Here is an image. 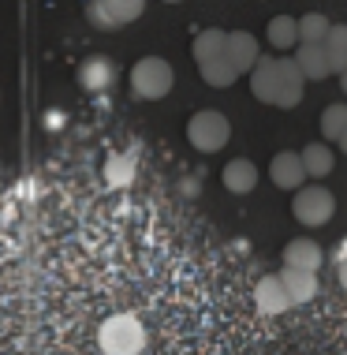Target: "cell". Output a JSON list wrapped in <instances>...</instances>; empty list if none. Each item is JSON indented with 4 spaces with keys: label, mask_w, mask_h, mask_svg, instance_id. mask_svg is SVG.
Instances as JSON below:
<instances>
[{
    "label": "cell",
    "mask_w": 347,
    "mask_h": 355,
    "mask_svg": "<svg viewBox=\"0 0 347 355\" xmlns=\"http://www.w3.org/2000/svg\"><path fill=\"white\" fill-rule=\"evenodd\" d=\"M198 71H202V79H206L209 86H217V90H224V86H231L239 79L235 68L228 64V56H217V60H209V64H198Z\"/></svg>",
    "instance_id": "7402d4cb"
},
{
    "label": "cell",
    "mask_w": 347,
    "mask_h": 355,
    "mask_svg": "<svg viewBox=\"0 0 347 355\" xmlns=\"http://www.w3.org/2000/svg\"><path fill=\"white\" fill-rule=\"evenodd\" d=\"M220 180H224V187L231 191V195H250V191L258 187V165L247 161V157H235V161L224 165Z\"/></svg>",
    "instance_id": "7c38bea8"
},
{
    "label": "cell",
    "mask_w": 347,
    "mask_h": 355,
    "mask_svg": "<svg viewBox=\"0 0 347 355\" xmlns=\"http://www.w3.org/2000/svg\"><path fill=\"white\" fill-rule=\"evenodd\" d=\"M295 68L303 79H329L332 68H329V56H325V45H299V53L292 56Z\"/></svg>",
    "instance_id": "5bb4252c"
},
{
    "label": "cell",
    "mask_w": 347,
    "mask_h": 355,
    "mask_svg": "<svg viewBox=\"0 0 347 355\" xmlns=\"http://www.w3.org/2000/svg\"><path fill=\"white\" fill-rule=\"evenodd\" d=\"M284 266H292V270H310V273H317V270L325 266L321 243H317V239H306V236L292 239V243L284 247Z\"/></svg>",
    "instance_id": "9c48e42d"
},
{
    "label": "cell",
    "mask_w": 347,
    "mask_h": 355,
    "mask_svg": "<svg viewBox=\"0 0 347 355\" xmlns=\"http://www.w3.org/2000/svg\"><path fill=\"white\" fill-rule=\"evenodd\" d=\"M146 12V0H94L90 4V23L101 31H116V26L134 23Z\"/></svg>",
    "instance_id": "5b68a950"
},
{
    "label": "cell",
    "mask_w": 347,
    "mask_h": 355,
    "mask_svg": "<svg viewBox=\"0 0 347 355\" xmlns=\"http://www.w3.org/2000/svg\"><path fill=\"white\" fill-rule=\"evenodd\" d=\"M276 277H281V284H284V292H287V300H292V306H295V303H310L314 295L321 292L317 273H310V270H292V266H284Z\"/></svg>",
    "instance_id": "30bf717a"
},
{
    "label": "cell",
    "mask_w": 347,
    "mask_h": 355,
    "mask_svg": "<svg viewBox=\"0 0 347 355\" xmlns=\"http://www.w3.org/2000/svg\"><path fill=\"white\" fill-rule=\"evenodd\" d=\"M79 83L94 94L109 90V86L116 83V64L109 60V56H90V60L79 68Z\"/></svg>",
    "instance_id": "4fadbf2b"
},
{
    "label": "cell",
    "mask_w": 347,
    "mask_h": 355,
    "mask_svg": "<svg viewBox=\"0 0 347 355\" xmlns=\"http://www.w3.org/2000/svg\"><path fill=\"white\" fill-rule=\"evenodd\" d=\"M165 4H179V0H165Z\"/></svg>",
    "instance_id": "4316f807"
},
{
    "label": "cell",
    "mask_w": 347,
    "mask_h": 355,
    "mask_svg": "<svg viewBox=\"0 0 347 355\" xmlns=\"http://www.w3.org/2000/svg\"><path fill=\"white\" fill-rule=\"evenodd\" d=\"M336 270H340V284H344V288H347V254H344V258H340V266H336Z\"/></svg>",
    "instance_id": "cb8c5ba5"
},
{
    "label": "cell",
    "mask_w": 347,
    "mask_h": 355,
    "mask_svg": "<svg viewBox=\"0 0 347 355\" xmlns=\"http://www.w3.org/2000/svg\"><path fill=\"white\" fill-rule=\"evenodd\" d=\"M336 146H340V150L347 153V131H344V135H340V142H336Z\"/></svg>",
    "instance_id": "d4e9b609"
},
{
    "label": "cell",
    "mask_w": 347,
    "mask_h": 355,
    "mask_svg": "<svg viewBox=\"0 0 347 355\" xmlns=\"http://www.w3.org/2000/svg\"><path fill=\"white\" fill-rule=\"evenodd\" d=\"M172 86H176V71H172V64L161 60V56H142L131 68V90H134V98H142V101L168 98Z\"/></svg>",
    "instance_id": "7a4b0ae2"
},
{
    "label": "cell",
    "mask_w": 347,
    "mask_h": 355,
    "mask_svg": "<svg viewBox=\"0 0 347 355\" xmlns=\"http://www.w3.org/2000/svg\"><path fill=\"white\" fill-rule=\"evenodd\" d=\"M344 131H347V105H329L321 112V135L329 142H340Z\"/></svg>",
    "instance_id": "603a6c76"
},
{
    "label": "cell",
    "mask_w": 347,
    "mask_h": 355,
    "mask_svg": "<svg viewBox=\"0 0 347 355\" xmlns=\"http://www.w3.org/2000/svg\"><path fill=\"white\" fill-rule=\"evenodd\" d=\"M340 86H344V94H347V71L340 75Z\"/></svg>",
    "instance_id": "484cf974"
},
{
    "label": "cell",
    "mask_w": 347,
    "mask_h": 355,
    "mask_svg": "<svg viewBox=\"0 0 347 355\" xmlns=\"http://www.w3.org/2000/svg\"><path fill=\"white\" fill-rule=\"evenodd\" d=\"M292 214L299 225H306V228H321V225H329L332 214H336V198H332V191L329 187H321V184H310V187H299L295 191V202H292Z\"/></svg>",
    "instance_id": "277c9868"
},
{
    "label": "cell",
    "mask_w": 347,
    "mask_h": 355,
    "mask_svg": "<svg viewBox=\"0 0 347 355\" xmlns=\"http://www.w3.org/2000/svg\"><path fill=\"white\" fill-rule=\"evenodd\" d=\"M321 45H325V56H329L332 75H344L347 71V26L344 23H332Z\"/></svg>",
    "instance_id": "ac0fdd59"
},
{
    "label": "cell",
    "mask_w": 347,
    "mask_h": 355,
    "mask_svg": "<svg viewBox=\"0 0 347 355\" xmlns=\"http://www.w3.org/2000/svg\"><path fill=\"white\" fill-rule=\"evenodd\" d=\"M303 75H299L292 56H276V94H273V105L276 109H295L303 101Z\"/></svg>",
    "instance_id": "8992f818"
},
{
    "label": "cell",
    "mask_w": 347,
    "mask_h": 355,
    "mask_svg": "<svg viewBox=\"0 0 347 355\" xmlns=\"http://www.w3.org/2000/svg\"><path fill=\"white\" fill-rule=\"evenodd\" d=\"M134 172H139L134 153H112V157L105 161V180H109V187H131Z\"/></svg>",
    "instance_id": "d6986e66"
},
{
    "label": "cell",
    "mask_w": 347,
    "mask_h": 355,
    "mask_svg": "<svg viewBox=\"0 0 347 355\" xmlns=\"http://www.w3.org/2000/svg\"><path fill=\"white\" fill-rule=\"evenodd\" d=\"M228 139H231V123H228L224 112H217V109H202V112H195V116H190V123H187V142H190L198 153H217V150H224Z\"/></svg>",
    "instance_id": "3957f363"
},
{
    "label": "cell",
    "mask_w": 347,
    "mask_h": 355,
    "mask_svg": "<svg viewBox=\"0 0 347 355\" xmlns=\"http://www.w3.org/2000/svg\"><path fill=\"white\" fill-rule=\"evenodd\" d=\"M269 180H273L281 191H299L306 184V168L299 161L295 150H281L273 161H269Z\"/></svg>",
    "instance_id": "ba28073f"
},
{
    "label": "cell",
    "mask_w": 347,
    "mask_h": 355,
    "mask_svg": "<svg viewBox=\"0 0 347 355\" xmlns=\"http://www.w3.org/2000/svg\"><path fill=\"white\" fill-rule=\"evenodd\" d=\"M329 19H325L321 12H310L299 19V45H321L325 34H329Z\"/></svg>",
    "instance_id": "44dd1931"
},
{
    "label": "cell",
    "mask_w": 347,
    "mask_h": 355,
    "mask_svg": "<svg viewBox=\"0 0 347 355\" xmlns=\"http://www.w3.org/2000/svg\"><path fill=\"white\" fill-rule=\"evenodd\" d=\"M250 90H254L258 101L273 105V94H276V56H262V60L250 68Z\"/></svg>",
    "instance_id": "2e32d148"
},
{
    "label": "cell",
    "mask_w": 347,
    "mask_h": 355,
    "mask_svg": "<svg viewBox=\"0 0 347 355\" xmlns=\"http://www.w3.org/2000/svg\"><path fill=\"white\" fill-rule=\"evenodd\" d=\"M299 161H303V168H306V180H325L336 165V153H332L329 142H310V146H303Z\"/></svg>",
    "instance_id": "9a60e30c"
},
{
    "label": "cell",
    "mask_w": 347,
    "mask_h": 355,
    "mask_svg": "<svg viewBox=\"0 0 347 355\" xmlns=\"http://www.w3.org/2000/svg\"><path fill=\"white\" fill-rule=\"evenodd\" d=\"M224 45H228V31L209 26V31H202V34L195 37V60H198V64L217 60V56H224Z\"/></svg>",
    "instance_id": "ffe728a7"
},
{
    "label": "cell",
    "mask_w": 347,
    "mask_h": 355,
    "mask_svg": "<svg viewBox=\"0 0 347 355\" xmlns=\"http://www.w3.org/2000/svg\"><path fill=\"white\" fill-rule=\"evenodd\" d=\"M98 344L105 355H142L146 352V325L134 318V314H112L101 325Z\"/></svg>",
    "instance_id": "6da1fadb"
},
{
    "label": "cell",
    "mask_w": 347,
    "mask_h": 355,
    "mask_svg": "<svg viewBox=\"0 0 347 355\" xmlns=\"http://www.w3.org/2000/svg\"><path fill=\"white\" fill-rule=\"evenodd\" d=\"M254 300H258V311L262 314H284V311H292V300H287V292H284V284H281V277H262L254 288Z\"/></svg>",
    "instance_id": "8fae6325"
},
{
    "label": "cell",
    "mask_w": 347,
    "mask_h": 355,
    "mask_svg": "<svg viewBox=\"0 0 347 355\" xmlns=\"http://www.w3.org/2000/svg\"><path fill=\"white\" fill-rule=\"evenodd\" d=\"M224 56H228L231 68H235V75H250V68L262 60V45H258V37L247 34V31H228Z\"/></svg>",
    "instance_id": "52a82bcc"
},
{
    "label": "cell",
    "mask_w": 347,
    "mask_h": 355,
    "mask_svg": "<svg viewBox=\"0 0 347 355\" xmlns=\"http://www.w3.org/2000/svg\"><path fill=\"white\" fill-rule=\"evenodd\" d=\"M265 42L273 45V49H295L299 45V19L292 15H276V19H269V26H265Z\"/></svg>",
    "instance_id": "e0dca14e"
}]
</instances>
